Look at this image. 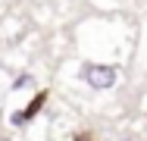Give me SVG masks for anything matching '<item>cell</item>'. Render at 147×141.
<instances>
[{"label": "cell", "mask_w": 147, "mask_h": 141, "mask_svg": "<svg viewBox=\"0 0 147 141\" xmlns=\"http://www.w3.org/2000/svg\"><path fill=\"white\" fill-rule=\"evenodd\" d=\"M78 75H82V82L88 85L91 91H110L119 82V69L107 66V63H82Z\"/></svg>", "instance_id": "cell-1"}, {"label": "cell", "mask_w": 147, "mask_h": 141, "mask_svg": "<svg viewBox=\"0 0 147 141\" xmlns=\"http://www.w3.org/2000/svg\"><path fill=\"white\" fill-rule=\"evenodd\" d=\"M47 104V91H38L34 97H31L28 104H25V110H16V113H9V125H16V129H22L25 122H31L38 113H41V107Z\"/></svg>", "instance_id": "cell-2"}, {"label": "cell", "mask_w": 147, "mask_h": 141, "mask_svg": "<svg viewBox=\"0 0 147 141\" xmlns=\"http://www.w3.org/2000/svg\"><path fill=\"white\" fill-rule=\"evenodd\" d=\"M31 82H34V79H31V75H19V79H16V82H13V91H19V88H28Z\"/></svg>", "instance_id": "cell-3"}]
</instances>
